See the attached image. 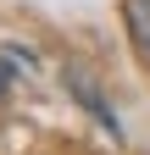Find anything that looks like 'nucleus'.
<instances>
[{"label":"nucleus","instance_id":"obj_1","mask_svg":"<svg viewBox=\"0 0 150 155\" xmlns=\"http://www.w3.org/2000/svg\"><path fill=\"white\" fill-rule=\"evenodd\" d=\"M122 22H128V45L150 67V0H122Z\"/></svg>","mask_w":150,"mask_h":155},{"label":"nucleus","instance_id":"obj_2","mask_svg":"<svg viewBox=\"0 0 150 155\" xmlns=\"http://www.w3.org/2000/svg\"><path fill=\"white\" fill-rule=\"evenodd\" d=\"M67 83H72V94H78V100H84L89 111H95V116H100V122H106L111 133H117V116H111V105L95 94V83H89V72H84V67H67Z\"/></svg>","mask_w":150,"mask_h":155},{"label":"nucleus","instance_id":"obj_3","mask_svg":"<svg viewBox=\"0 0 150 155\" xmlns=\"http://www.w3.org/2000/svg\"><path fill=\"white\" fill-rule=\"evenodd\" d=\"M6 83H11V67H6V61H0V94H6Z\"/></svg>","mask_w":150,"mask_h":155}]
</instances>
